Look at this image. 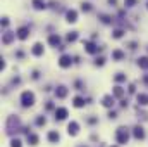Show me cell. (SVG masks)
<instances>
[{
    "mask_svg": "<svg viewBox=\"0 0 148 147\" xmlns=\"http://www.w3.org/2000/svg\"><path fill=\"white\" fill-rule=\"evenodd\" d=\"M109 3H110V5L112 3H117V0H109Z\"/></svg>",
    "mask_w": 148,
    "mask_h": 147,
    "instance_id": "d590c367",
    "label": "cell"
},
{
    "mask_svg": "<svg viewBox=\"0 0 148 147\" xmlns=\"http://www.w3.org/2000/svg\"><path fill=\"white\" fill-rule=\"evenodd\" d=\"M5 68V62H3V59H0V69H3Z\"/></svg>",
    "mask_w": 148,
    "mask_h": 147,
    "instance_id": "e575fe53",
    "label": "cell"
},
{
    "mask_svg": "<svg viewBox=\"0 0 148 147\" xmlns=\"http://www.w3.org/2000/svg\"><path fill=\"white\" fill-rule=\"evenodd\" d=\"M133 135H134V139H138V140H143L145 139V130H143V126H134L133 128Z\"/></svg>",
    "mask_w": 148,
    "mask_h": 147,
    "instance_id": "5b68a950",
    "label": "cell"
},
{
    "mask_svg": "<svg viewBox=\"0 0 148 147\" xmlns=\"http://www.w3.org/2000/svg\"><path fill=\"white\" fill-rule=\"evenodd\" d=\"M31 3H33V7L38 9V10H41V9L47 7V2H45V0H31Z\"/></svg>",
    "mask_w": 148,
    "mask_h": 147,
    "instance_id": "7c38bea8",
    "label": "cell"
},
{
    "mask_svg": "<svg viewBox=\"0 0 148 147\" xmlns=\"http://www.w3.org/2000/svg\"><path fill=\"white\" fill-rule=\"evenodd\" d=\"M76 40H77V31H71L67 35V42H76Z\"/></svg>",
    "mask_w": 148,
    "mask_h": 147,
    "instance_id": "cb8c5ba5",
    "label": "cell"
},
{
    "mask_svg": "<svg viewBox=\"0 0 148 147\" xmlns=\"http://www.w3.org/2000/svg\"><path fill=\"white\" fill-rule=\"evenodd\" d=\"M138 104H140V106H147L148 104V95L140 94V95H138Z\"/></svg>",
    "mask_w": 148,
    "mask_h": 147,
    "instance_id": "ffe728a7",
    "label": "cell"
},
{
    "mask_svg": "<svg viewBox=\"0 0 148 147\" xmlns=\"http://www.w3.org/2000/svg\"><path fill=\"white\" fill-rule=\"evenodd\" d=\"M67 118V109L66 107H59V109H55V119H66Z\"/></svg>",
    "mask_w": 148,
    "mask_h": 147,
    "instance_id": "52a82bcc",
    "label": "cell"
},
{
    "mask_svg": "<svg viewBox=\"0 0 148 147\" xmlns=\"http://www.w3.org/2000/svg\"><path fill=\"white\" fill-rule=\"evenodd\" d=\"M122 35H124V30H121V28L114 30V38H122Z\"/></svg>",
    "mask_w": 148,
    "mask_h": 147,
    "instance_id": "d4e9b609",
    "label": "cell"
},
{
    "mask_svg": "<svg viewBox=\"0 0 148 147\" xmlns=\"http://www.w3.org/2000/svg\"><path fill=\"white\" fill-rule=\"evenodd\" d=\"M55 95H57L59 99H64V97L67 95V88H66L64 85H60V87H57V88H55Z\"/></svg>",
    "mask_w": 148,
    "mask_h": 147,
    "instance_id": "9c48e42d",
    "label": "cell"
},
{
    "mask_svg": "<svg viewBox=\"0 0 148 147\" xmlns=\"http://www.w3.org/2000/svg\"><path fill=\"white\" fill-rule=\"evenodd\" d=\"M71 64H73V57H71L69 54L60 55V59H59V66H60V68H69Z\"/></svg>",
    "mask_w": 148,
    "mask_h": 147,
    "instance_id": "3957f363",
    "label": "cell"
},
{
    "mask_svg": "<svg viewBox=\"0 0 148 147\" xmlns=\"http://www.w3.org/2000/svg\"><path fill=\"white\" fill-rule=\"evenodd\" d=\"M2 24H3V26H9V19H7V17H5V19H3V21H2Z\"/></svg>",
    "mask_w": 148,
    "mask_h": 147,
    "instance_id": "836d02e7",
    "label": "cell"
},
{
    "mask_svg": "<svg viewBox=\"0 0 148 147\" xmlns=\"http://www.w3.org/2000/svg\"><path fill=\"white\" fill-rule=\"evenodd\" d=\"M100 17H102L103 23H110V17H109V16H100Z\"/></svg>",
    "mask_w": 148,
    "mask_h": 147,
    "instance_id": "4dcf8cb0",
    "label": "cell"
},
{
    "mask_svg": "<svg viewBox=\"0 0 148 147\" xmlns=\"http://www.w3.org/2000/svg\"><path fill=\"white\" fill-rule=\"evenodd\" d=\"M114 80H115L117 83H121V81H126V74H124V73H117L115 76H114Z\"/></svg>",
    "mask_w": 148,
    "mask_h": 147,
    "instance_id": "603a6c76",
    "label": "cell"
},
{
    "mask_svg": "<svg viewBox=\"0 0 148 147\" xmlns=\"http://www.w3.org/2000/svg\"><path fill=\"white\" fill-rule=\"evenodd\" d=\"M66 17H67V23H76V21H77V12L71 9V10L66 12Z\"/></svg>",
    "mask_w": 148,
    "mask_h": 147,
    "instance_id": "30bf717a",
    "label": "cell"
},
{
    "mask_svg": "<svg viewBox=\"0 0 148 147\" xmlns=\"http://www.w3.org/2000/svg\"><path fill=\"white\" fill-rule=\"evenodd\" d=\"M95 64H97V66H103V64H105V57H98V59L95 61Z\"/></svg>",
    "mask_w": 148,
    "mask_h": 147,
    "instance_id": "f546056e",
    "label": "cell"
},
{
    "mask_svg": "<svg viewBox=\"0 0 148 147\" xmlns=\"http://www.w3.org/2000/svg\"><path fill=\"white\" fill-rule=\"evenodd\" d=\"M45 123H47V119H45V116H38V118H36V125H38V126H43Z\"/></svg>",
    "mask_w": 148,
    "mask_h": 147,
    "instance_id": "4316f807",
    "label": "cell"
},
{
    "mask_svg": "<svg viewBox=\"0 0 148 147\" xmlns=\"http://www.w3.org/2000/svg\"><path fill=\"white\" fill-rule=\"evenodd\" d=\"M74 107H83V106H84V104H86V102H84V99H83V97H79V95H77V97H74Z\"/></svg>",
    "mask_w": 148,
    "mask_h": 147,
    "instance_id": "ac0fdd59",
    "label": "cell"
},
{
    "mask_svg": "<svg viewBox=\"0 0 148 147\" xmlns=\"http://www.w3.org/2000/svg\"><path fill=\"white\" fill-rule=\"evenodd\" d=\"M16 35H17L19 40H26V38L29 37V28H28V26H23V28H19V30H17V33H16Z\"/></svg>",
    "mask_w": 148,
    "mask_h": 147,
    "instance_id": "8992f818",
    "label": "cell"
},
{
    "mask_svg": "<svg viewBox=\"0 0 148 147\" xmlns=\"http://www.w3.org/2000/svg\"><path fill=\"white\" fill-rule=\"evenodd\" d=\"M102 104H103L105 107H112V106H114V95H105V97L102 99Z\"/></svg>",
    "mask_w": 148,
    "mask_h": 147,
    "instance_id": "8fae6325",
    "label": "cell"
},
{
    "mask_svg": "<svg viewBox=\"0 0 148 147\" xmlns=\"http://www.w3.org/2000/svg\"><path fill=\"white\" fill-rule=\"evenodd\" d=\"M134 90H136V87H134V85H129V92L134 94Z\"/></svg>",
    "mask_w": 148,
    "mask_h": 147,
    "instance_id": "d6a6232c",
    "label": "cell"
},
{
    "mask_svg": "<svg viewBox=\"0 0 148 147\" xmlns=\"http://www.w3.org/2000/svg\"><path fill=\"white\" fill-rule=\"evenodd\" d=\"M109 118H110V119H114V118H117V114H115L114 111H110V112H109Z\"/></svg>",
    "mask_w": 148,
    "mask_h": 147,
    "instance_id": "1f68e13d",
    "label": "cell"
},
{
    "mask_svg": "<svg viewBox=\"0 0 148 147\" xmlns=\"http://www.w3.org/2000/svg\"><path fill=\"white\" fill-rule=\"evenodd\" d=\"M67 132H69V135H77V132H79V125H77L76 121H71L69 126H67Z\"/></svg>",
    "mask_w": 148,
    "mask_h": 147,
    "instance_id": "ba28073f",
    "label": "cell"
},
{
    "mask_svg": "<svg viewBox=\"0 0 148 147\" xmlns=\"http://www.w3.org/2000/svg\"><path fill=\"white\" fill-rule=\"evenodd\" d=\"M112 95H114V97H122V95H124V88H122V87H119V85H117V87H114Z\"/></svg>",
    "mask_w": 148,
    "mask_h": 147,
    "instance_id": "9a60e30c",
    "label": "cell"
},
{
    "mask_svg": "<svg viewBox=\"0 0 148 147\" xmlns=\"http://www.w3.org/2000/svg\"><path fill=\"white\" fill-rule=\"evenodd\" d=\"M10 147H21V140L19 139H12L10 140Z\"/></svg>",
    "mask_w": 148,
    "mask_h": 147,
    "instance_id": "83f0119b",
    "label": "cell"
},
{
    "mask_svg": "<svg viewBox=\"0 0 148 147\" xmlns=\"http://www.w3.org/2000/svg\"><path fill=\"white\" fill-rule=\"evenodd\" d=\"M59 139H60V135H59V132H55V130H52V132L48 133V140H50V142H59Z\"/></svg>",
    "mask_w": 148,
    "mask_h": 147,
    "instance_id": "2e32d148",
    "label": "cell"
},
{
    "mask_svg": "<svg viewBox=\"0 0 148 147\" xmlns=\"http://www.w3.org/2000/svg\"><path fill=\"white\" fill-rule=\"evenodd\" d=\"M81 9H83L84 12H90V10H91V3H88V2H83V3H81Z\"/></svg>",
    "mask_w": 148,
    "mask_h": 147,
    "instance_id": "484cf974",
    "label": "cell"
},
{
    "mask_svg": "<svg viewBox=\"0 0 148 147\" xmlns=\"http://www.w3.org/2000/svg\"><path fill=\"white\" fill-rule=\"evenodd\" d=\"M138 66L143 68V69H148V57H140L138 59Z\"/></svg>",
    "mask_w": 148,
    "mask_h": 147,
    "instance_id": "44dd1931",
    "label": "cell"
},
{
    "mask_svg": "<svg viewBox=\"0 0 148 147\" xmlns=\"http://www.w3.org/2000/svg\"><path fill=\"white\" fill-rule=\"evenodd\" d=\"M48 43L53 45V47L60 45V37H59V35H50V37H48Z\"/></svg>",
    "mask_w": 148,
    "mask_h": 147,
    "instance_id": "5bb4252c",
    "label": "cell"
},
{
    "mask_svg": "<svg viewBox=\"0 0 148 147\" xmlns=\"http://www.w3.org/2000/svg\"><path fill=\"white\" fill-rule=\"evenodd\" d=\"M84 50H86L88 54H97V52L100 50V47H97L93 42H84Z\"/></svg>",
    "mask_w": 148,
    "mask_h": 147,
    "instance_id": "277c9868",
    "label": "cell"
},
{
    "mask_svg": "<svg viewBox=\"0 0 148 147\" xmlns=\"http://www.w3.org/2000/svg\"><path fill=\"white\" fill-rule=\"evenodd\" d=\"M43 54V45L41 43H35L33 45V55H41Z\"/></svg>",
    "mask_w": 148,
    "mask_h": 147,
    "instance_id": "e0dca14e",
    "label": "cell"
},
{
    "mask_svg": "<svg viewBox=\"0 0 148 147\" xmlns=\"http://www.w3.org/2000/svg\"><path fill=\"white\" fill-rule=\"evenodd\" d=\"M112 57H114L115 61H121V59H124V52H122V50H114V52H112Z\"/></svg>",
    "mask_w": 148,
    "mask_h": 147,
    "instance_id": "7402d4cb",
    "label": "cell"
},
{
    "mask_svg": "<svg viewBox=\"0 0 148 147\" xmlns=\"http://www.w3.org/2000/svg\"><path fill=\"white\" fill-rule=\"evenodd\" d=\"M21 104H23L24 107H31V106L35 104V94L29 92V90L23 92V95H21Z\"/></svg>",
    "mask_w": 148,
    "mask_h": 147,
    "instance_id": "7a4b0ae2",
    "label": "cell"
},
{
    "mask_svg": "<svg viewBox=\"0 0 148 147\" xmlns=\"http://www.w3.org/2000/svg\"><path fill=\"white\" fill-rule=\"evenodd\" d=\"M115 139H117V144H127V140H129V132H127V128H126V126L117 128Z\"/></svg>",
    "mask_w": 148,
    "mask_h": 147,
    "instance_id": "6da1fadb",
    "label": "cell"
},
{
    "mask_svg": "<svg viewBox=\"0 0 148 147\" xmlns=\"http://www.w3.org/2000/svg\"><path fill=\"white\" fill-rule=\"evenodd\" d=\"M28 142H29V146H36L38 144V135H35V133H28Z\"/></svg>",
    "mask_w": 148,
    "mask_h": 147,
    "instance_id": "d6986e66",
    "label": "cell"
},
{
    "mask_svg": "<svg viewBox=\"0 0 148 147\" xmlns=\"http://www.w3.org/2000/svg\"><path fill=\"white\" fill-rule=\"evenodd\" d=\"M14 37H17L16 33H12V31H7V33H3V43L5 45H9L12 40H14Z\"/></svg>",
    "mask_w": 148,
    "mask_h": 147,
    "instance_id": "4fadbf2b",
    "label": "cell"
},
{
    "mask_svg": "<svg viewBox=\"0 0 148 147\" xmlns=\"http://www.w3.org/2000/svg\"><path fill=\"white\" fill-rule=\"evenodd\" d=\"M112 147H117V146H112Z\"/></svg>",
    "mask_w": 148,
    "mask_h": 147,
    "instance_id": "8d00e7d4",
    "label": "cell"
},
{
    "mask_svg": "<svg viewBox=\"0 0 148 147\" xmlns=\"http://www.w3.org/2000/svg\"><path fill=\"white\" fill-rule=\"evenodd\" d=\"M124 3H126V7H133L138 3V0H124Z\"/></svg>",
    "mask_w": 148,
    "mask_h": 147,
    "instance_id": "f1b7e54d",
    "label": "cell"
}]
</instances>
